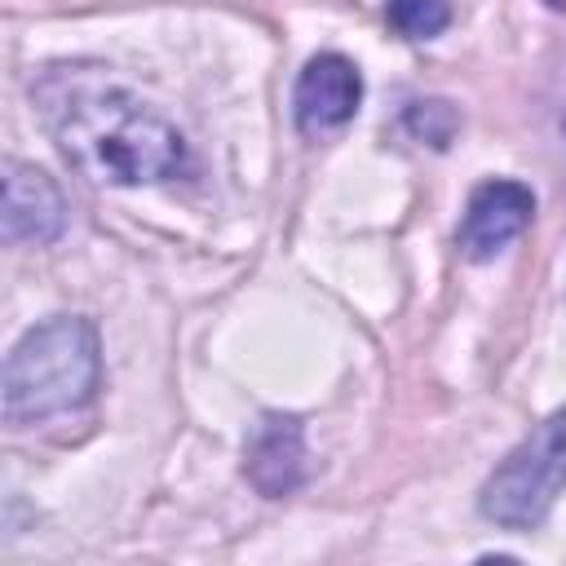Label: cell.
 <instances>
[{"instance_id":"obj_1","label":"cell","mask_w":566,"mask_h":566,"mask_svg":"<svg viewBox=\"0 0 566 566\" xmlns=\"http://www.w3.org/2000/svg\"><path fill=\"white\" fill-rule=\"evenodd\" d=\"M35 111L57 150L93 181L142 186L186 168V142L168 115L93 62H62L31 84Z\"/></svg>"},{"instance_id":"obj_2","label":"cell","mask_w":566,"mask_h":566,"mask_svg":"<svg viewBox=\"0 0 566 566\" xmlns=\"http://www.w3.org/2000/svg\"><path fill=\"white\" fill-rule=\"evenodd\" d=\"M102 385V345L88 318L57 314L31 327L4 358V416L35 424L93 402Z\"/></svg>"},{"instance_id":"obj_3","label":"cell","mask_w":566,"mask_h":566,"mask_svg":"<svg viewBox=\"0 0 566 566\" xmlns=\"http://www.w3.org/2000/svg\"><path fill=\"white\" fill-rule=\"evenodd\" d=\"M566 486V407L535 424L482 486V517L509 531H531L548 517Z\"/></svg>"},{"instance_id":"obj_4","label":"cell","mask_w":566,"mask_h":566,"mask_svg":"<svg viewBox=\"0 0 566 566\" xmlns=\"http://www.w3.org/2000/svg\"><path fill=\"white\" fill-rule=\"evenodd\" d=\"M363 102V80L358 66L340 53H318L305 62L296 93H292V111H296V128L301 133H332L340 124L354 119Z\"/></svg>"},{"instance_id":"obj_5","label":"cell","mask_w":566,"mask_h":566,"mask_svg":"<svg viewBox=\"0 0 566 566\" xmlns=\"http://www.w3.org/2000/svg\"><path fill=\"white\" fill-rule=\"evenodd\" d=\"M0 230L9 243H53L66 230V199L35 164L4 159V208Z\"/></svg>"},{"instance_id":"obj_6","label":"cell","mask_w":566,"mask_h":566,"mask_svg":"<svg viewBox=\"0 0 566 566\" xmlns=\"http://www.w3.org/2000/svg\"><path fill=\"white\" fill-rule=\"evenodd\" d=\"M535 212V195L522 181H486L473 190L464 221H460V252L469 261H486L500 248H509Z\"/></svg>"},{"instance_id":"obj_7","label":"cell","mask_w":566,"mask_h":566,"mask_svg":"<svg viewBox=\"0 0 566 566\" xmlns=\"http://www.w3.org/2000/svg\"><path fill=\"white\" fill-rule=\"evenodd\" d=\"M305 478V442L296 416H265L248 442V482L261 495H287Z\"/></svg>"},{"instance_id":"obj_8","label":"cell","mask_w":566,"mask_h":566,"mask_svg":"<svg viewBox=\"0 0 566 566\" xmlns=\"http://www.w3.org/2000/svg\"><path fill=\"white\" fill-rule=\"evenodd\" d=\"M385 18L402 40H429L447 31L451 0H385Z\"/></svg>"},{"instance_id":"obj_9","label":"cell","mask_w":566,"mask_h":566,"mask_svg":"<svg viewBox=\"0 0 566 566\" xmlns=\"http://www.w3.org/2000/svg\"><path fill=\"white\" fill-rule=\"evenodd\" d=\"M455 111L447 106V102H411L407 106V128L420 137V142H429V146H447L451 142V133H455Z\"/></svg>"},{"instance_id":"obj_10","label":"cell","mask_w":566,"mask_h":566,"mask_svg":"<svg viewBox=\"0 0 566 566\" xmlns=\"http://www.w3.org/2000/svg\"><path fill=\"white\" fill-rule=\"evenodd\" d=\"M544 4H548V9H566V0H544Z\"/></svg>"}]
</instances>
